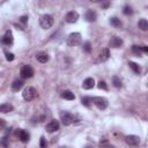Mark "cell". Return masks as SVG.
<instances>
[{"mask_svg":"<svg viewBox=\"0 0 148 148\" xmlns=\"http://www.w3.org/2000/svg\"><path fill=\"white\" fill-rule=\"evenodd\" d=\"M81 43V34L80 32H72L66 38V44L68 46H76Z\"/></svg>","mask_w":148,"mask_h":148,"instance_id":"cell-1","label":"cell"},{"mask_svg":"<svg viewBox=\"0 0 148 148\" xmlns=\"http://www.w3.org/2000/svg\"><path fill=\"white\" fill-rule=\"evenodd\" d=\"M36 95H37V92H36V89L34 87H25L24 90H23V92H22V97L27 102L32 101L36 97Z\"/></svg>","mask_w":148,"mask_h":148,"instance_id":"cell-2","label":"cell"},{"mask_svg":"<svg viewBox=\"0 0 148 148\" xmlns=\"http://www.w3.org/2000/svg\"><path fill=\"white\" fill-rule=\"evenodd\" d=\"M53 22H54L53 21V17L51 15H49V14L43 15L40 17V20H39V24H40V27L43 29H50L53 25Z\"/></svg>","mask_w":148,"mask_h":148,"instance_id":"cell-3","label":"cell"},{"mask_svg":"<svg viewBox=\"0 0 148 148\" xmlns=\"http://www.w3.org/2000/svg\"><path fill=\"white\" fill-rule=\"evenodd\" d=\"M91 101H92V103H94L99 110L106 109V106H108V104H109L108 99H106L105 97H101V96H94V97H91Z\"/></svg>","mask_w":148,"mask_h":148,"instance_id":"cell-4","label":"cell"},{"mask_svg":"<svg viewBox=\"0 0 148 148\" xmlns=\"http://www.w3.org/2000/svg\"><path fill=\"white\" fill-rule=\"evenodd\" d=\"M60 119H61V121H62V124L65 126H68V125L74 123L75 117H74V114H72V113H69L67 111H61L60 112Z\"/></svg>","mask_w":148,"mask_h":148,"instance_id":"cell-5","label":"cell"},{"mask_svg":"<svg viewBox=\"0 0 148 148\" xmlns=\"http://www.w3.org/2000/svg\"><path fill=\"white\" fill-rule=\"evenodd\" d=\"M20 75H21L23 79L32 77V76H34V69H32V67L29 66V65H23V66L21 67Z\"/></svg>","mask_w":148,"mask_h":148,"instance_id":"cell-6","label":"cell"},{"mask_svg":"<svg viewBox=\"0 0 148 148\" xmlns=\"http://www.w3.org/2000/svg\"><path fill=\"white\" fill-rule=\"evenodd\" d=\"M77 18H79V13L75 12V10L68 12V13L66 14V17H65L66 22H68V23H75V22L77 21Z\"/></svg>","mask_w":148,"mask_h":148,"instance_id":"cell-7","label":"cell"},{"mask_svg":"<svg viewBox=\"0 0 148 148\" xmlns=\"http://www.w3.org/2000/svg\"><path fill=\"white\" fill-rule=\"evenodd\" d=\"M109 44H110V46H111V47L118 49V47H121V46H123L124 42H123V39H121L120 37H118V36H113V37H111V39H110Z\"/></svg>","mask_w":148,"mask_h":148,"instance_id":"cell-8","label":"cell"},{"mask_svg":"<svg viewBox=\"0 0 148 148\" xmlns=\"http://www.w3.org/2000/svg\"><path fill=\"white\" fill-rule=\"evenodd\" d=\"M46 131L49 132V133H53V132H56V131H58L59 130V123H58V120H56V119H52L50 123H47L46 124Z\"/></svg>","mask_w":148,"mask_h":148,"instance_id":"cell-9","label":"cell"},{"mask_svg":"<svg viewBox=\"0 0 148 148\" xmlns=\"http://www.w3.org/2000/svg\"><path fill=\"white\" fill-rule=\"evenodd\" d=\"M13 40H14V38H13L12 31H10V30H7L6 34L3 35L2 39H1L2 44H5V45H12V44H13Z\"/></svg>","mask_w":148,"mask_h":148,"instance_id":"cell-10","label":"cell"},{"mask_svg":"<svg viewBox=\"0 0 148 148\" xmlns=\"http://www.w3.org/2000/svg\"><path fill=\"white\" fill-rule=\"evenodd\" d=\"M125 140L130 146H138L140 142V138L138 135H126Z\"/></svg>","mask_w":148,"mask_h":148,"instance_id":"cell-11","label":"cell"},{"mask_svg":"<svg viewBox=\"0 0 148 148\" xmlns=\"http://www.w3.org/2000/svg\"><path fill=\"white\" fill-rule=\"evenodd\" d=\"M96 17H97V15H96V13L92 9H88L86 12V14H84V18L88 22H95L96 21Z\"/></svg>","mask_w":148,"mask_h":148,"instance_id":"cell-12","label":"cell"},{"mask_svg":"<svg viewBox=\"0 0 148 148\" xmlns=\"http://www.w3.org/2000/svg\"><path fill=\"white\" fill-rule=\"evenodd\" d=\"M17 136H18V139L22 142H28L29 141V138H30L29 133L27 131H24V130H18L17 131Z\"/></svg>","mask_w":148,"mask_h":148,"instance_id":"cell-13","label":"cell"},{"mask_svg":"<svg viewBox=\"0 0 148 148\" xmlns=\"http://www.w3.org/2000/svg\"><path fill=\"white\" fill-rule=\"evenodd\" d=\"M109 57H110V51H109V49H103L102 52L99 53L98 61H99V62H104V61H106V60L109 59Z\"/></svg>","mask_w":148,"mask_h":148,"instance_id":"cell-14","label":"cell"},{"mask_svg":"<svg viewBox=\"0 0 148 148\" xmlns=\"http://www.w3.org/2000/svg\"><path fill=\"white\" fill-rule=\"evenodd\" d=\"M36 59H37V61H39L42 64H45V62L49 61V54L46 52H38L36 54Z\"/></svg>","mask_w":148,"mask_h":148,"instance_id":"cell-15","label":"cell"},{"mask_svg":"<svg viewBox=\"0 0 148 148\" xmlns=\"http://www.w3.org/2000/svg\"><path fill=\"white\" fill-rule=\"evenodd\" d=\"M95 86V81H94V79L92 77H87L84 81H83V83H82V88L83 89H91L92 87Z\"/></svg>","mask_w":148,"mask_h":148,"instance_id":"cell-16","label":"cell"},{"mask_svg":"<svg viewBox=\"0 0 148 148\" xmlns=\"http://www.w3.org/2000/svg\"><path fill=\"white\" fill-rule=\"evenodd\" d=\"M23 87V81L22 80H15L13 83H12V89L13 91H18L21 90Z\"/></svg>","mask_w":148,"mask_h":148,"instance_id":"cell-17","label":"cell"},{"mask_svg":"<svg viewBox=\"0 0 148 148\" xmlns=\"http://www.w3.org/2000/svg\"><path fill=\"white\" fill-rule=\"evenodd\" d=\"M61 97L65 98V99H68V101H73L75 98V95L74 92H72L71 90H64L61 92Z\"/></svg>","mask_w":148,"mask_h":148,"instance_id":"cell-18","label":"cell"},{"mask_svg":"<svg viewBox=\"0 0 148 148\" xmlns=\"http://www.w3.org/2000/svg\"><path fill=\"white\" fill-rule=\"evenodd\" d=\"M13 105L12 104H8V103H3V104H1L0 105V112H2V113H7V112H10V111H13Z\"/></svg>","mask_w":148,"mask_h":148,"instance_id":"cell-19","label":"cell"},{"mask_svg":"<svg viewBox=\"0 0 148 148\" xmlns=\"http://www.w3.org/2000/svg\"><path fill=\"white\" fill-rule=\"evenodd\" d=\"M138 27H139V29H141L142 31H147V30H148V21H147L146 18H141V20H139V22H138Z\"/></svg>","mask_w":148,"mask_h":148,"instance_id":"cell-20","label":"cell"},{"mask_svg":"<svg viewBox=\"0 0 148 148\" xmlns=\"http://www.w3.org/2000/svg\"><path fill=\"white\" fill-rule=\"evenodd\" d=\"M110 24L112 27H114V28H121V25H123L121 21L118 17H111L110 18Z\"/></svg>","mask_w":148,"mask_h":148,"instance_id":"cell-21","label":"cell"},{"mask_svg":"<svg viewBox=\"0 0 148 148\" xmlns=\"http://www.w3.org/2000/svg\"><path fill=\"white\" fill-rule=\"evenodd\" d=\"M128 66H130V68L134 72V73H136V74H140V67H139V65L136 64V62H133V61H130L128 62Z\"/></svg>","mask_w":148,"mask_h":148,"instance_id":"cell-22","label":"cell"},{"mask_svg":"<svg viewBox=\"0 0 148 148\" xmlns=\"http://www.w3.org/2000/svg\"><path fill=\"white\" fill-rule=\"evenodd\" d=\"M81 103H82L84 106H90V103H92L91 97H88V96L82 97V98H81Z\"/></svg>","mask_w":148,"mask_h":148,"instance_id":"cell-23","label":"cell"},{"mask_svg":"<svg viewBox=\"0 0 148 148\" xmlns=\"http://www.w3.org/2000/svg\"><path fill=\"white\" fill-rule=\"evenodd\" d=\"M112 83H113V86H114L116 88H120V87H121V80H120V77L113 76V77H112Z\"/></svg>","mask_w":148,"mask_h":148,"instance_id":"cell-24","label":"cell"},{"mask_svg":"<svg viewBox=\"0 0 148 148\" xmlns=\"http://www.w3.org/2000/svg\"><path fill=\"white\" fill-rule=\"evenodd\" d=\"M132 51H133L136 56H141V53L143 52V51H142V46H138V45H133V46H132Z\"/></svg>","mask_w":148,"mask_h":148,"instance_id":"cell-25","label":"cell"},{"mask_svg":"<svg viewBox=\"0 0 148 148\" xmlns=\"http://www.w3.org/2000/svg\"><path fill=\"white\" fill-rule=\"evenodd\" d=\"M123 12H124V14H125V15H131V14L133 13V10H132V8H131L130 6H125Z\"/></svg>","mask_w":148,"mask_h":148,"instance_id":"cell-26","label":"cell"},{"mask_svg":"<svg viewBox=\"0 0 148 148\" xmlns=\"http://www.w3.org/2000/svg\"><path fill=\"white\" fill-rule=\"evenodd\" d=\"M97 86H98V88H99V89H103V90H108V86H106V83H105L104 81H99Z\"/></svg>","mask_w":148,"mask_h":148,"instance_id":"cell-27","label":"cell"},{"mask_svg":"<svg viewBox=\"0 0 148 148\" xmlns=\"http://www.w3.org/2000/svg\"><path fill=\"white\" fill-rule=\"evenodd\" d=\"M83 50H84L86 52H90L91 47H90V43H89V42H86V43L83 44Z\"/></svg>","mask_w":148,"mask_h":148,"instance_id":"cell-28","label":"cell"},{"mask_svg":"<svg viewBox=\"0 0 148 148\" xmlns=\"http://www.w3.org/2000/svg\"><path fill=\"white\" fill-rule=\"evenodd\" d=\"M47 147V143H46V140L44 136L40 138V148H46Z\"/></svg>","mask_w":148,"mask_h":148,"instance_id":"cell-29","label":"cell"},{"mask_svg":"<svg viewBox=\"0 0 148 148\" xmlns=\"http://www.w3.org/2000/svg\"><path fill=\"white\" fill-rule=\"evenodd\" d=\"M6 59L8 61H13L14 60V54L13 53H9V52H6Z\"/></svg>","mask_w":148,"mask_h":148,"instance_id":"cell-30","label":"cell"},{"mask_svg":"<svg viewBox=\"0 0 148 148\" xmlns=\"http://www.w3.org/2000/svg\"><path fill=\"white\" fill-rule=\"evenodd\" d=\"M7 140H8V138H7V136H3V138H2V145H3L5 147H7V146H8V145H7Z\"/></svg>","mask_w":148,"mask_h":148,"instance_id":"cell-31","label":"cell"},{"mask_svg":"<svg viewBox=\"0 0 148 148\" xmlns=\"http://www.w3.org/2000/svg\"><path fill=\"white\" fill-rule=\"evenodd\" d=\"M27 20H28V16H22L21 17V21L22 22H27Z\"/></svg>","mask_w":148,"mask_h":148,"instance_id":"cell-32","label":"cell"},{"mask_svg":"<svg viewBox=\"0 0 148 148\" xmlns=\"http://www.w3.org/2000/svg\"><path fill=\"white\" fill-rule=\"evenodd\" d=\"M109 5H110L109 2H104V3L102 5V7H103V8H106V7H109Z\"/></svg>","mask_w":148,"mask_h":148,"instance_id":"cell-33","label":"cell"},{"mask_svg":"<svg viewBox=\"0 0 148 148\" xmlns=\"http://www.w3.org/2000/svg\"><path fill=\"white\" fill-rule=\"evenodd\" d=\"M142 51L146 52V53H148V47L147 46H142Z\"/></svg>","mask_w":148,"mask_h":148,"instance_id":"cell-34","label":"cell"},{"mask_svg":"<svg viewBox=\"0 0 148 148\" xmlns=\"http://www.w3.org/2000/svg\"><path fill=\"white\" fill-rule=\"evenodd\" d=\"M1 120V127L3 128V126H5V121H3V119H0Z\"/></svg>","mask_w":148,"mask_h":148,"instance_id":"cell-35","label":"cell"},{"mask_svg":"<svg viewBox=\"0 0 148 148\" xmlns=\"http://www.w3.org/2000/svg\"><path fill=\"white\" fill-rule=\"evenodd\" d=\"M108 148H116V147H113V146H109Z\"/></svg>","mask_w":148,"mask_h":148,"instance_id":"cell-36","label":"cell"},{"mask_svg":"<svg viewBox=\"0 0 148 148\" xmlns=\"http://www.w3.org/2000/svg\"><path fill=\"white\" fill-rule=\"evenodd\" d=\"M86 148H92V147H91V146H87Z\"/></svg>","mask_w":148,"mask_h":148,"instance_id":"cell-37","label":"cell"}]
</instances>
